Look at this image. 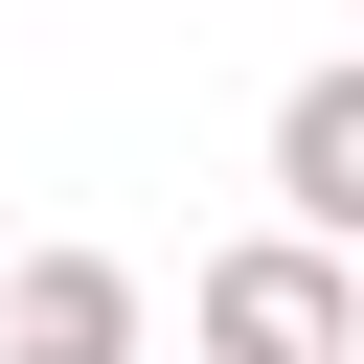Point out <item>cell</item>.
<instances>
[{
  "label": "cell",
  "mask_w": 364,
  "mask_h": 364,
  "mask_svg": "<svg viewBox=\"0 0 364 364\" xmlns=\"http://www.w3.org/2000/svg\"><path fill=\"white\" fill-rule=\"evenodd\" d=\"M273 205H296L318 250H364V68H296V91H273Z\"/></svg>",
  "instance_id": "cell-3"
},
{
  "label": "cell",
  "mask_w": 364,
  "mask_h": 364,
  "mask_svg": "<svg viewBox=\"0 0 364 364\" xmlns=\"http://www.w3.org/2000/svg\"><path fill=\"white\" fill-rule=\"evenodd\" d=\"M0 364H136V273L114 250H23L0 273Z\"/></svg>",
  "instance_id": "cell-2"
},
{
  "label": "cell",
  "mask_w": 364,
  "mask_h": 364,
  "mask_svg": "<svg viewBox=\"0 0 364 364\" xmlns=\"http://www.w3.org/2000/svg\"><path fill=\"white\" fill-rule=\"evenodd\" d=\"M182 341H205V364H364V296H341L318 228H250V250H205Z\"/></svg>",
  "instance_id": "cell-1"
}]
</instances>
